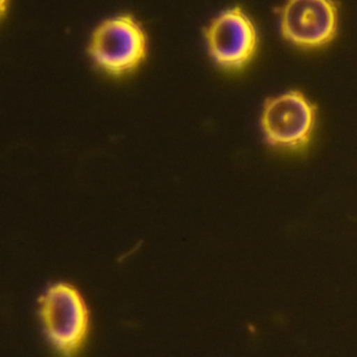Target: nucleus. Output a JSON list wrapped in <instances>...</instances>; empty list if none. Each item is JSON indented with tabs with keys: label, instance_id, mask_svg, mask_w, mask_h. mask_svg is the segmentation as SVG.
<instances>
[{
	"label": "nucleus",
	"instance_id": "f257e3e1",
	"mask_svg": "<svg viewBox=\"0 0 357 357\" xmlns=\"http://www.w3.org/2000/svg\"><path fill=\"white\" fill-rule=\"evenodd\" d=\"M39 319L52 349L62 356L82 351L91 331V312L72 284H51L38 300Z\"/></svg>",
	"mask_w": 357,
	"mask_h": 357
},
{
	"label": "nucleus",
	"instance_id": "f03ea898",
	"mask_svg": "<svg viewBox=\"0 0 357 357\" xmlns=\"http://www.w3.org/2000/svg\"><path fill=\"white\" fill-rule=\"evenodd\" d=\"M147 53V35L141 24L129 14L102 22L89 43V55L93 63L112 77L135 72L145 61Z\"/></svg>",
	"mask_w": 357,
	"mask_h": 357
},
{
	"label": "nucleus",
	"instance_id": "7ed1b4c3",
	"mask_svg": "<svg viewBox=\"0 0 357 357\" xmlns=\"http://www.w3.org/2000/svg\"><path fill=\"white\" fill-rule=\"evenodd\" d=\"M314 125L315 106L300 91H288L265 102L261 128L273 147L303 149L310 141Z\"/></svg>",
	"mask_w": 357,
	"mask_h": 357
},
{
	"label": "nucleus",
	"instance_id": "20e7f679",
	"mask_svg": "<svg viewBox=\"0 0 357 357\" xmlns=\"http://www.w3.org/2000/svg\"><path fill=\"white\" fill-rule=\"evenodd\" d=\"M204 40L212 59L225 70H241L254 57L258 34L243 10H225L204 31Z\"/></svg>",
	"mask_w": 357,
	"mask_h": 357
},
{
	"label": "nucleus",
	"instance_id": "39448f33",
	"mask_svg": "<svg viewBox=\"0 0 357 357\" xmlns=\"http://www.w3.org/2000/svg\"><path fill=\"white\" fill-rule=\"evenodd\" d=\"M279 15L284 38L304 49L327 45L337 31V6L333 0H286Z\"/></svg>",
	"mask_w": 357,
	"mask_h": 357
},
{
	"label": "nucleus",
	"instance_id": "423d86ee",
	"mask_svg": "<svg viewBox=\"0 0 357 357\" xmlns=\"http://www.w3.org/2000/svg\"><path fill=\"white\" fill-rule=\"evenodd\" d=\"M6 3H7V0H1V10H3V13H5Z\"/></svg>",
	"mask_w": 357,
	"mask_h": 357
}]
</instances>
